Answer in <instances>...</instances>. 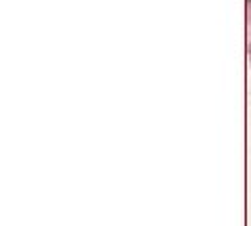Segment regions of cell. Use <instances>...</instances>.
<instances>
[{
    "label": "cell",
    "instance_id": "cell-1",
    "mask_svg": "<svg viewBox=\"0 0 251 226\" xmlns=\"http://www.w3.org/2000/svg\"><path fill=\"white\" fill-rule=\"evenodd\" d=\"M247 52L251 54V0H247Z\"/></svg>",
    "mask_w": 251,
    "mask_h": 226
},
{
    "label": "cell",
    "instance_id": "cell-2",
    "mask_svg": "<svg viewBox=\"0 0 251 226\" xmlns=\"http://www.w3.org/2000/svg\"><path fill=\"white\" fill-rule=\"evenodd\" d=\"M249 65H251V54H249Z\"/></svg>",
    "mask_w": 251,
    "mask_h": 226
}]
</instances>
